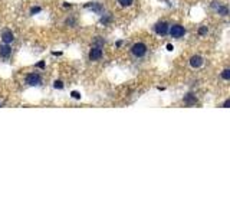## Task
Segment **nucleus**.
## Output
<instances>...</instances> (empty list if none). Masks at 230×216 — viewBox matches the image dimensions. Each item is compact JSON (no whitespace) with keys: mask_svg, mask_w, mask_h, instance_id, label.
<instances>
[{"mask_svg":"<svg viewBox=\"0 0 230 216\" xmlns=\"http://www.w3.org/2000/svg\"><path fill=\"white\" fill-rule=\"evenodd\" d=\"M131 51H132V55H134V56L141 58V56H144V55L147 53V46H145V43L138 42V43H134V45H132Z\"/></svg>","mask_w":230,"mask_h":216,"instance_id":"obj_1","label":"nucleus"},{"mask_svg":"<svg viewBox=\"0 0 230 216\" xmlns=\"http://www.w3.org/2000/svg\"><path fill=\"white\" fill-rule=\"evenodd\" d=\"M168 30H170L171 38H176V39H180V38H183L186 35V29L181 25H173Z\"/></svg>","mask_w":230,"mask_h":216,"instance_id":"obj_2","label":"nucleus"},{"mask_svg":"<svg viewBox=\"0 0 230 216\" xmlns=\"http://www.w3.org/2000/svg\"><path fill=\"white\" fill-rule=\"evenodd\" d=\"M40 82H42V79L38 74H30L26 76V84L29 86H38V85H40Z\"/></svg>","mask_w":230,"mask_h":216,"instance_id":"obj_3","label":"nucleus"},{"mask_svg":"<svg viewBox=\"0 0 230 216\" xmlns=\"http://www.w3.org/2000/svg\"><path fill=\"white\" fill-rule=\"evenodd\" d=\"M155 33L157 35H160V36H164V35H167L168 33V23H165V22H158L157 25H155Z\"/></svg>","mask_w":230,"mask_h":216,"instance_id":"obj_4","label":"nucleus"},{"mask_svg":"<svg viewBox=\"0 0 230 216\" xmlns=\"http://www.w3.org/2000/svg\"><path fill=\"white\" fill-rule=\"evenodd\" d=\"M101 58H102V49H101V46H93L89 51V59L91 61H99Z\"/></svg>","mask_w":230,"mask_h":216,"instance_id":"obj_5","label":"nucleus"},{"mask_svg":"<svg viewBox=\"0 0 230 216\" xmlns=\"http://www.w3.org/2000/svg\"><path fill=\"white\" fill-rule=\"evenodd\" d=\"M2 41L5 42V43H12L13 41H15V35H13V32L12 30H5L3 33H2Z\"/></svg>","mask_w":230,"mask_h":216,"instance_id":"obj_6","label":"nucleus"},{"mask_svg":"<svg viewBox=\"0 0 230 216\" xmlns=\"http://www.w3.org/2000/svg\"><path fill=\"white\" fill-rule=\"evenodd\" d=\"M10 55H12V48L7 43L0 45V56H2V58H9Z\"/></svg>","mask_w":230,"mask_h":216,"instance_id":"obj_7","label":"nucleus"},{"mask_svg":"<svg viewBox=\"0 0 230 216\" xmlns=\"http://www.w3.org/2000/svg\"><path fill=\"white\" fill-rule=\"evenodd\" d=\"M190 65H191L193 68H200V66L203 65V58H201V56H198V55L191 56V59H190Z\"/></svg>","mask_w":230,"mask_h":216,"instance_id":"obj_8","label":"nucleus"},{"mask_svg":"<svg viewBox=\"0 0 230 216\" xmlns=\"http://www.w3.org/2000/svg\"><path fill=\"white\" fill-rule=\"evenodd\" d=\"M196 102H197V98H196L193 94H188V95L184 97V104H187V105H194Z\"/></svg>","mask_w":230,"mask_h":216,"instance_id":"obj_9","label":"nucleus"},{"mask_svg":"<svg viewBox=\"0 0 230 216\" xmlns=\"http://www.w3.org/2000/svg\"><path fill=\"white\" fill-rule=\"evenodd\" d=\"M217 13L221 15V16H227V15H229V9H227L226 6H219V7H217Z\"/></svg>","mask_w":230,"mask_h":216,"instance_id":"obj_10","label":"nucleus"},{"mask_svg":"<svg viewBox=\"0 0 230 216\" xmlns=\"http://www.w3.org/2000/svg\"><path fill=\"white\" fill-rule=\"evenodd\" d=\"M118 3L122 6V7H128L134 3V0H118Z\"/></svg>","mask_w":230,"mask_h":216,"instance_id":"obj_11","label":"nucleus"},{"mask_svg":"<svg viewBox=\"0 0 230 216\" xmlns=\"http://www.w3.org/2000/svg\"><path fill=\"white\" fill-rule=\"evenodd\" d=\"M221 78L226 79V81H229V79H230V69H224V71L221 72Z\"/></svg>","mask_w":230,"mask_h":216,"instance_id":"obj_12","label":"nucleus"},{"mask_svg":"<svg viewBox=\"0 0 230 216\" xmlns=\"http://www.w3.org/2000/svg\"><path fill=\"white\" fill-rule=\"evenodd\" d=\"M207 32H208V29H207V26H201V28L198 29V35H201V36H204V35H207Z\"/></svg>","mask_w":230,"mask_h":216,"instance_id":"obj_13","label":"nucleus"},{"mask_svg":"<svg viewBox=\"0 0 230 216\" xmlns=\"http://www.w3.org/2000/svg\"><path fill=\"white\" fill-rule=\"evenodd\" d=\"M53 86H55L56 89H62V88H63V82H62V81H55V82H53Z\"/></svg>","mask_w":230,"mask_h":216,"instance_id":"obj_14","label":"nucleus"},{"mask_svg":"<svg viewBox=\"0 0 230 216\" xmlns=\"http://www.w3.org/2000/svg\"><path fill=\"white\" fill-rule=\"evenodd\" d=\"M109 20H111V16H105V18H102V19H101V23H102V25H106Z\"/></svg>","mask_w":230,"mask_h":216,"instance_id":"obj_15","label":"nucleus"},{"mask_svg":"<svg viewBox=\"0 0 230 216\" xmlns=\"http://www.w3.org/2000/svg\"><path fill=\"white\" fill-rule=\"evenodd\" d=\"M71 95H72L75 99H81V94H79L78 91H72V94H71Z\"/></svg>","mask_w":230,"mask_h":216,"instance_id":"obj_16","label":"nucleus"},{"mask_svg":"<svg viewBox=\"0 0 230 216\" xmlns=\"http://www.w3.org/2000/svg\"><path fill=\"white\" fill-rule=\"evenodd\" d=\"M40 10H42L40 7H32V9H30V15H35V13H39Z\"/></svg>","mask_w":230,"mask_h":216,"instance_id":"obj_17","label":"nucleus"},{"mask_svg":"<svg viewBox=\"0 0 230 216\" xmlns=\"http://www.w3.org/2000/svg\"><path fill=\"white\" fill-rule=\"evenodd\" d=\"M229 105H230V99H226L224 104H223V107H224V108H229Z\"/></svg>","mask_w":230,"mask_h":216,"instance_id":"obj_18","label":"nucleus"},{"mask_svg":"<svg viewBox=\"0 0 230 216\" xmlns=\"http://www.w3.org/2000/svg\"><path fill=\"white\" fill-rule=\"evenodd\" d=\"M38 68H45V62H43V61L39 62V63H38Z\"/></svg>","mask_w":230,"mask_h":216,"instance_id":"obj_19","label":"nucleus"},{"mask_svg":"<svg viewBox=\"0 0 230 216\" xmlns=\"http://www.w3.org/2000/svg\"><path fill=\"white\" fill-rule=\"evenodd\" d=\"M167 49H168V51H173L174 48H173V45H170V43H168V45H167Z\"/></svg>","mask_w":230,"mask_h":216,"instance_id":"obj_20","label":"nucleus"},{"mask_svg":"<svg viewBox=\"0 0 230 216\" xmlns=\"http://www.w3.org/2000/svg\"><path fill=\"white\" fill-rule=\"evenodd\" d=\"M0 105H2V104H0Z\"/></svg>","mask_w":230,"mask_h":216,"instance_id":"obj_21","label":"nucleus"}]
</instances>
